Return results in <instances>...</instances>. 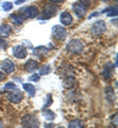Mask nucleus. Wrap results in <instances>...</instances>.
<instances>
[{
    "label": "nucleus",
    "mask_w": 118,
    "mask_h": 128,
    "mask_svg": "<svg viewBox=\"0 0 118 128\" xmlns=\"http://www.w3.org/2000/svg\"><path fill=\"white\" fill-rule=\"evenodd\" d=\"M113 71H114V65L112 63H106L104 68H103V76L105 77V79H110L113 75Z\"/></svg>",
    "instance_id": "10"
},
{
    "label": "nucleus",
    "mask_w": 118,
    "mask_h": 128,
    "mask_svg": "<svg viewBox=\"0 0 118 128\" xmlns=\"http://www.w3.org/2000/svg\"><path fill=\"white\" fill-rule=\"evenodd\" d=\"M56 12H57V6L52 5V4H47L44 6V9H43L42 13L40 14V16H38L37 18L40 20H47L54 16L56 14Z\"/></svg>",
    "instance_id": "1"
},
{
    "label": "nucleus",
    "mask_w": 118,
    "mask_h": 128,
    "mask_svg": "<svg viewBox=\"0 0 118 128\" xmlns=\"http://www.w3.org/2000/svg\"><path fill=\"white\" fill-rule=\"evenodd\" d=\"M101 1H103V2H107V1H109V0H101Z\"/></svg>",
    "instance_id": "32"
},
{
    "label": "nucleus",
    "mask_w": 118,
    "mask_h": 128,
    "mask_svg": "<svg viewBox=\"0 0 118 128\" xmlns=\"http://www.w3.org/2000/svg\"><path fill=\"white\" fill-rule=\"evenodd\" d=\"M23 88L28 92V94H30L31 96H34L35 95V88L32 84H23Z\"/></svg>",
    "instance_id": "17"
},
{
    "label": "nucleus",
    "mask_w": 118,
    "mask_h": 128,
    "mask_svg": "<svg viewBox=\"0 0 118 128\" xmlns=\"http://www.w3.org/2000/svg\"><path fill=\"white\" fill-rule=\"evenodd\" d=\"M50 1L53 3H62L64 0H50Z\"/></svg>",
    "instance_id": "29"
},
{
    "label": "nucleus",
    "mask_w": 118,
    "mask_h": 128,
    "mask_svg": "<svg viewBox=\"0 0 118 128\" xmlns=\"http://www.w3.org/2000/svg\"><path fill=\"white\" fill-rule=\"evenodd\" d=\"M42 115L47 120H52V119L55 118V113L51 112L50 110H42Z\"/></svg>",
    "instance_id": "18"
},
{
    "label": "nucleus",
    "mask_w": 118,
    "mask_h": 128,
    "mask_svg": "<svg viewBox=\"0 0 118 128\" xmlns=\"http://www.w3.org/2000/svg\"><path fill=\"white\" fill-rule=\"evenodd\" d=\"M52 34H53V36L55 38L64 40L66 38V36H67V31L62 26L56 25V26H54L52 28Z\"/></svg>",
    "instance_id": "3"
},
{
    "label": "nucleus",
    "mask_w": 118,
    "mask_h": 128,
    "mask_svg": "<svg viewBox=\"0 0 118 128\" xmlns=\"http://www.w3.org/2000/svg\"><path fill=\"white\" fill-rule=\"evenodd\" d=\"M115 1H117V0H115Z\"/></svg>",
    "instance_id": "33"
},
{
    "label": "nucleus",
    "mask_w": 118,
    "mask_h": 128,
    "mask_svg": "<svg viewBox=\"0 0 118 128\" xmlns=\"http://www.w3.org/2000/svg\"><path fill=\"white\" fill-rule=\"evenodd\" d=\"M22 124L26 127H38L39 121L36 117L28 115V116H25L22 119Z\"/></svg>",
    "instance_id": "5"
},
{
    "label": "nucleus",
    "mask_w": 118,
    "mask_h": 128,
    "mask_svg": "<svg viewBox=\"0 0 118 128\" xmlns=\"http://www.w3.org/2000/svg\"><path fill=\"white\" fill-rule=\"evenodd\" d=\"M39 75L38 74H34L33 76H31L30 78H29V80L30 81H34V82H38L39 81Z\"/></svg>",
    "instance_id": "26"
},
{
    "label": "nucleus",
    "mask_w": 118,
    "mask_h": 128,
    "mask_svg": "<svg viewBox=\"0 0 118 128\" xmlns=\"http://www.w3.org/2000/svg\"><path fill=\"white\" fill-rule=\"evenodd\" d=\"M98 15H100V13H98V12H95V13H93L91 16H89V19H92V18H94V17L98 16Z\"/></svg>",
    "instance_id": "28"
},
{
    "label": "nucleus",
    "mask_w": 118,
    "mask_h": 128,
    "mask_svg": "<svg viewBox=\"0 0 118 128\" xmlns=\"http://www.w3.org/2000/svg\"><path fill=\"white\" fill-rule=\"evenodd\" d=\"M13 55L19 58V59H23L27 56V49L24 48L23 46H16L13 48Z\"/></svg>",
    "instance_id": "8"
},
{
    "label": "nucleus",
    "mask_w": 118,
    "mask_h": 128,
    "mask_svg": "<svg viewBox=\"0 0 118 128\" xmlns=\"http://www.w3.org/2000/svg\"><path fill=\"white\" fill-rule=\"evenodd\" d=\"M91 31L93 32V34L95 36H100L101 34L106 31V26H105V23L103 21H97L96 23H94V25L92 26V29Z\"/></svg>",
    "instance_id": "4"
},
{
    "label": "nucleus",
    "mask_w": 118,
    "mask_h": 128,
    "mask_svg": "<svg viewBox=\"0 0 118 128\" xmlns=\"http://www.w3.org/2000/svg\"><path fill=\"white\" fill-rule=\"evenodd\" d=\"M21 15L25 19L27 18H34L38 15V9L35 6H29V7H24L21 10H19Z\"/></svg>",
    "instance_id": "2"
},
{
    "label": "nucleus",
    "mask_w": 118,
    "mask_h": 128,
    "mask_svg": "<svg viewBox=\"0 0 118 128\" xmlns=\"http://www.w3.org/2000/svg\"><path fill=\"white\" fill-rule=\"evenodd\" d=\"M24 98V94L22 93V92H20V91H18L16 93H12V94H10L9 96H8V100H10V102H20Z\"/></svg>",
    "instance_id": "12"
},
{
    "label": "nucleus",
    "mask_w": 118,
    "mask_h": 128,
    "mask_svg": "<svg viewBox=\"0 0 118 128\" xmlns=\"http://www.w3.org/2000/svg\"><path fill=\"white\" fill-rule=\"evenodd\" d=\"M84 126V122L79 120V119H76V120H73L69 123V128H73V127H83Z\"/></svg>",
    "instance_id": "20"
},
{
    "label": "nucleus",
    "mask_w": 118,
    "mask_h": 128,
    "mask_svg": "<svg viewBox=\"0 0 118 128\" xmlns=\"http://www.w3.org/2000/svg\"><path fill=\"white\" fill-rule=\"evenodd\" d=\"M48 51H49V49H48L47 48L40 46H37V48H34V51H33V53H34V55H37V56H39V55H42V54H45V53H47Z\"/></svg>",
    "instance_id": "16"
},
{
    "label": "nucleus",
    "mask_w": 118,
    "mask_h": 128,
    "mask_svg": "<svg viewBox=\"0 0 118 128\" xmlns=\"http://www.w3.org/2000/svg\"><path fill=\"white\" fill-rule=\"evenodd\" d=\"M73 22V18L72 16L68 13V12H62L61 15H60V23L63 25V26H70Z\"/></svg>",
    "instance_id": "9"
},
{
    "label": "nucleus",
    "mask_w": 118,
    "mask_h": 128,
    "mask_svg": "<svg viewBox=\"0 0 118 128\" xmlns=\"http://www.w3.org/2000/svg\"><path fill=\"white\" fill-rule=\"evenodd\" d=\"M3 126V124H2V122H1V120H0V127H2Z\"/></svg>",
    "instance_id": "31"
},
{
    "label": "nucleus",
    "mask_w": 118,
    "mask_h": 128,
    "mask_svg": "<svg viewBox=\"0 0 118 128\" xmlns=\"http://www.w3.org/2000/svg\"><path fill=\"white\" fill-rule=\"evenodd\" d=\"M13 6H14V4L11 3V2H4V3L2 4V8H3L4 11H9V10H11V9L13 8Z\"/></svg>",
    "instance_id": "22"
},
{
    "label": "nucleus",
    "mask_w": 118,
    "mask_h": 128,
    "mask_svg": "<svg viewBox=\"0 0 118 128\" xmlns=\"http://www.w3.org/2000/svg\"><path fill=\"white\" fill-rule=\"evenodd\" d=\"M73 10L75 12V14L77 15L78 18H82L86 15V7L83 6L81 3H77V4H74L73 6Z\"/></svg>",
    "instance_id": "11"
},
{
    "label": "nucleus",
    "mask_w": 118,
    "mask_h": 128,
    "mask_svg": "<svg viewBox=\"0 0 118 128\" xmlns=\"http://www.w3.org/2000/svg\"><path fill=\"white\" fill-rule=\"evenodd\" d=\"M50 71H51L50 65H45V66H43V67L39 70V74H40V75H46V74L50 73Z\"/></svg>",
    "instance_id": "21"
},
{
    "label": "nucleus",
    "mask_w": 118,
    "mask_h": 128,
    "mask_svg": "<svg viewBox=\"0 0 118 128\" xmlns=\"http://www.w3.org/2000/svg\"><path fill=\"white\" fill-rule=\"evenodd\" d=\"M46 104H44V106H43V108H47V106H49L51 104H52V96H51V95L49 94V95H47V96H46Z\"/></svg>",
    "instance_id": "24"
},
{
    "label": "nucleus",
    "mask_w": 118,
    "mask_h": 128,
    "mask_svg": "<svg viewBox=\"0 0 118 128\" xmlns=\"http://www.w3.org/2000/svg\"><path fill=\"white\" fill-rule=\"evenodd\" d=\"M78 1L85 7H89L91 5V0H78Z\"/></svg>",
    "instance_id": "25"
},
{
    "label": "nucleus",
    "mask_w": 118,
    "mask_h": 128,
    "mask_svg": "<svg viewBox=\"0 0 118 128\" xmlns=\"http://www.w3.org/2000/svg\"><path fill=\"white\" fill-rule=\"evenodd\" d=\"M4 79H5V74H4L2 71H0V82L3 81Z\"/></svg>",
    "instance_id": "27"
},
{
    "label": "nucleus",
    "mask_w": 118,
    "mask_h": 128,
    "mask_svg": "<svg viewBox=\"0 0 118 128\" xmlns=\"http://www.w3.org/2000/svg\"><path fill=\"white\" fill-rule=\"evenodd\" d=\"M26 1H27V0H17V1H16V4L19 5V4H22V3L26 2Z\"/></svg>",
    "instance_id": "30"
},
{
    "label": "nucleus",
    "mask_w": 118,
    "mask_h": 128,
    "mask_svg": "<svg viewBox=\"0 0 118 128\" xmlns=\"http://www.w3.org/2000/svg\"><path fill=\"white\" fill-rule=\"evenodd\" d=\"M11 32H12V28L9 25H2L0 27V36L7 38L11 34Z\"/></svg>",
    "instance_id": "14"
},
{
    "label": "nucleus",
    "mask_w": 118,
    "mask_h": 128,
    "mask_svg": "<svg viewBox=\"0 0 118 128\" xmlns=\"http://www.w3.org/2000/svg\"><path fill=\"white\" fill-rule=\"evenodd\" d=\"M0 66H1V68L3 70V72H5L6 74H11L15 70V64L10 59H5V60L1 61Z\"/></svg>",
    "instance_id": "6"
},
{
    "label": "nucleus",
    "mask_w": 118,
    "mask_h": 128,
    "mask_svg": "<svg viewBox=\"0 0 118 128\" xmlns=\"http://www.w3.org/2000/svg\"><path fill=\"white\" fill-rule=\"evenodd\" d=\"M37 68H38V63H37V61H35L34 59H30L25 64V69L29 72H33Z\"/></svg>",
    "instance_id": "13"
},
{
    "label": "nucleus",
    "mask_w": 118,
    "mask_h": 128,
    "mask_svg": "<svg viewBox=\"0 0 118 128\" xmlns=\"http://www.w3.org/2000/svg\"><path fill=\"white\" fill-rule=\"evenodd\" d=\"M102 13L106 14L107 16H117V7L116 6H109L102 10Z\"/></svg>",
    "instance_id": "15"
},
{
    "label": "nucleus",
    "mask_w": 118,
    "mask_h": 128,
    "mask_svg": "<svg viewBox=\"0 0 118 128\" xmlns=\"http://www.w3.org/2000/svg\"><path fill=\"white\" fill-rule=\"evenodd\" d=\"M4 89H6V90H17V86H16L14 83L9 82V83H7V84L4 86Z\"/></svg>",
    "instance_id": "23"
},
{
    "label": "nucleus",
    "mask_w": 118,
    "mask_h": 128,
    "mask_svg": "<svg viewBox=\"0 0 118 128\" xmlns=\"http://www.w3.org/2000/svg\"><path fill=\"white\" fill-rule=\"evenodd\" d=\"M11 18H12V20L16 24H19V25L23 24L24 21H25V18L24 17L22 16V15H18V14H11Z\"/></svg>",
    "instance_id": "19"
},
{
    "label": "nucleus",
    "mask_w": 118,
    "mask_h": 128,
    "mask_svg": "<svg viewBox=\"0 0 118 128\" xmlns=\"http://www.w3.org/2000/svg\"><path fill=\"white\" fill-rule=\"evenodd\" d=\"M82 49H83V44L78 40H74L70 42V44H68V50H70L73 53L80 52Z\"/></svg>",
    "instance_id": "7"
}]
</instances>
